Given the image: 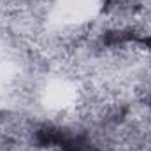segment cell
<instances>
[{
	"label": "cell",
	"instance_id": "obj_1",
	"mask_svg": "<svg viewBox=\"0 0 151 151\" xmlns=\"http://www.w3.org/2000/svg\"><path fill=\"white\" fill-rule=\"evenodd\" d=\"M150 107H151V104H150Z\"/></svg>",
	"mask_w": 151,
	"mask_h": 151
}]
</instances>
